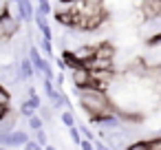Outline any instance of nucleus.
I'll return each mask as SVG.
<instances>
[{
  "mask_svg": "<svg viewBox=\"0 0 161 150\" xmlns=\"http://www.w3.org/2000/svg\"><path fill=\"white\" fill-rule=\"evenodd\" d=\"M27 60H29V62L33 64V69H38V64H40V62H42L44 58H42V53H40V49H38L36 44H31V47L27 49Z\"/></svg>",
  "mask_w": 161,
  "mask_h": 150,
  "instance_id": "obj_12",
  "label": "nucleus"
},
{
  "mask_svg": "<svg viewBox=\"0 0 161 150\" xmlns=\"http://www.w3.org/2000/svg\"><path fill=\"white\" fill-rule=\"evenodd\" d=\"M33 11L40 14V16H47V18H49L53 9H51V3H49V0H38V7H33Z\"/></svg>",
  "mask_w": 161,
  "mask_h": 150,
  "instance_id": "obj_13",
  "label": "nucleus"
},
{
  "mask_svg": "<svg viewBox=\"0 0 161 150\" xmlns=\"http://www.w3.org/2000/svg\"><path fill=\"white\" fill-rule=\"evenodd\" d=\"M0 150H9V148H5V146H0Z\"/></svg>",
  "mask_w": 161,
  "mask_h": 150,
  "instance_id": "obj_28",
  "label": "nucleus"
},
{
  "mask_svg": "<svg viewBox=\"0 0 161 150\" xmlns=\"http://www.w3.org/2000/svg\"><path fill=\"white\" fill-rule=\"evenodd\" d=\"M71 53H73V58H75L77 64H86V62L95 55V44H80V47H75Z\"/></svg>",
  "mask_w": 161,
  "mask_h": 150,
  "instance_id": "obj_8",
  "label": "nucleus"
},
{
  "mask_svg": "<svg viewBox=\"0 0 161 150\" xmlns=\"http://www.w3.org/2000/svg\"><path fill=\"white\" fill-rule=\"evenodd\" d=\"M71 82H73V91L75 88H86V86L93 84V75L84 64H80V66L71 69Z\"/></svg>",
  "mask_w": 161,
  "mask_h": 150,
  "instance_id": "obj_3",
  "label": "nucleus"
},
{
  "mask_svg": "<svg viewBox=\"0 0 161 150\" xmlns=\"http://www.w3.org/2000/svg\"><path fill=\"white\" fill-rule=\"evenodd\" d=\"M73 93L77 95V102H80V106L88 113V117H91V115H102V113L113 110V104H110L106 91H102V88L86 86V88H75Z\"/></svg>",
  "mask_w": 161,
  "mask_h": 150,
  "instance_id": "obj_1",
  "label": "nucleus"
},
{
  "mask_svg": "<svg viewBox=\"0 0 161 150\" xmlns=\"http://www.w3.org/2000/svg\"><path fill=\"white\" fill-rule=\"evenodd\" d=\"M38 49H40V53H42V58L44 60H53L55 58V51H53V42H49V40H38V44H36Z\"/></svg>",
  "mask_w": 161,
  "mask_h": 150,
  "instance_id": "obj_11",
  "label": "nucleus"
},
{
  "mask_svg": "<svg viewBox=\"0 0 161 150\" xmlns=\"http://www.w3.org/2000/svg\"><path fill=\"white\" fill-rule=\"evenodd\" d=\"M29 139H31V135H29L27 130H18V128H14V130L3 139V143H0V146H5V148H22Z\"/></svg>",
  "mask_w": 161,
  "mask_h": 150,
  "instance_id": "obj_4",
  "label": "nucleus"
},
{
  "mask_svg": "<svg viewBox=\"0 0 161 150\" xmlns=\"http://www.w3.org/2000/svg\"><path fill=\"white\" fill-rule=\"evenodd\" d=\"M27 99H29V104H31V108H33V110H38V108L42 106V97H40L38 93H36V95H31V97H27Z\"/></svg>",
  "mask_w": 161,
  "mask_h": 150,
  "instance_id": "obj_22",
  "label": "nucleus"
},
{
  "mask_svg": "<svg viewBox=\"0 0 161 150\" xmlns=\"http://www.w3.org/2000/svg\"><path fill=\"white\" fill-rule=\"evenodd\" d=\"M77 130H80V135H82V139H88V141H95V135H93V130L86 126V124H80L77 126Z\"/></svg>",
  "mask_w": 161,
  "mask_h": 150,
  "instance_id": "obj_20",
  "label": "nucleus"
},
{
  "mask_svg": "<svg viewBox=\"0 0 161 150\" xmlns=\"http://www.w3.org/2000/svg\"><path fill=\"white\" fill-rule=\"evenodd\" d=\"M38 77H40V75H38ZM40 82H42V91H44V95H47V97H51V95L55 93L53 82H51V80H44V77H40Z\"/></svg>",
  "mask_w": 161,
  "mask_h": 150,
  "instance_id": "obj_18",
  "label": "nucleus"
},
{
  "mask_svg": "<svg viewBox=\"0 0 161 150\" xmlns=\"http://www.w3.org/2000/svg\"><path fill=\"white\" fill-rule=\"evenodd\" d=\"M18 0H5V5H16Z\"/></svg>",
  "mask_w": 161,
  "mask_h": 150,
  "instance_id": "obj_27",
  "label": "nucleus"
},
{
  "mask_svg": "<svg viewBox=\"0 0 161 150\" xmlns=\"http://www.w3.org/2000/svg\"><path fill=\"white\" fill-rule=\"evenodd\" d=\"M16 7H18V11H16L18 22H31L33 20V3L31 0H18Z\"/></svg>",
  "mask_w": 161,
  "mask_h": 150,
  "instance_id": "obj_7",
  "label": "nucleus"
},
{
  "mask_svg": "<svg viewBox=\"0 0 161 150\" xmlns=\"http://www.w3.org/2000/svg\"><path fill=\"white\" fill-rule=\"evenodd\" d=\"M27 121H29V128H31V130H40V128H44V121H42L38 115H31V117H27Z\"/></svg>",
  "mask_w": 161,
  "mask_h": 150,
  "instance_id": "obj_19",
  "label": "nucleus"
},
{
  "mask_svg": "<svg viewBox=\"0 0 161 150\" xmlns=\"http://www.w3.org/2000/svg\"><path fill=\"white\" fill-rule=\"evenodd\" d=\"M93 126H99L102 130H117L124 126V121L119 119V115L115 110H108V113H102V115H91L88 117Z\"/></svg>",
  "mask_w": 161,
  "mask_h": 150,
  "instance_id": "obj_2",
  "label": "nucleus"
},
{
  "mask_svg": "<svg viewBox=\"0 0 161 150\" xmlns=\"http://www.w3.org/2000/svg\"><path fill=\"white\" fill-rule=\"evenodd\" d=\"M22 150H42V146H38V143H36L33 139H29V141H27V143L22 146Z\"/></svg>",
  "mask_w": 161,
  "mask_h": 150,
  "instance_id": "obj_23",
  "label": "nucleus"
},
{
  "mask_svg": "<svg viewBox=\"0 0 161 150\" xmlns=\"http://www.w3.org/2000/svg\"><path fill=\"white\" fill-rule=\"evenodd\" d=\"M53 20H55L60 27H64L66 31H77V16H73V14L66 11V9L55 11V14H53Z\"/></svg>",
  "mask_w": 161,
  "mask_h": 150,
  "instance_id": "obj_5",
  "label": "nucleus"
},
{
  "mask_svg": "<svg viewBox=\"0 0 161 150\" xmlns=\"http://www.w3.org/2000/svg\"><path fill=\"white\" fill-rule=\"evenodd\" d=\"M0 80H3L7 86H18V73H16V64H3L0 66Z\"/></svg>",
  "mask_w": 161,
  "mask_h": 150,
  "instance_id": "obj_9",
  "label": "nucleus"
},
{
  "mask_svg": "<svg viewBox=\"0 0 161 150\" xmlns=\"http://www.w3.org/2000/svg\"><path fill=\"white\" fill-rule=\"evenodd\" d=\"M33 132H36V135H33V141H36L38 146H42V148H44V146L49 143V135H47V130H44V128H40V130H33Z\"/></svg>",
  "mask_w": 161,
  "mask_h": 150,
  "instance_id": "obj_16",
  "label": "nucleus"
},
{
  "mask_svg": "<svg viewBox=\"0 0 161 150\" xmlns=\"http://www.w3.org/2000/svg\"><path fill=\"white\" fill-rule=\"evenodd\" d=\"M18 115H22L25 119H27V117H31V115H36V110L31 108L29 99H22V102H20V106H18Z\"/></svg>",
  "mask_w": 161,
  "mask_h": 150,
  "instance_id": "obj_14",
  "label": "nucleus"
},
{
  "mask_svg": "<svg viewBox=\"0 0 161 150\" xmlns=\"http://www.w3.org/2000/svg\"><path fill=\"white\" fill-rule=\"evenodd\" d=\"M36 93H38V88L29 84V86H27V97H31V95H36Z\"/></svg>",
  "mask_w": 161,
  "mask_h": 150,
  "instance_id": "obj_25",
  "label": "nucleus"
},
{
  "mask_svg": "<svg viewBox=\"0 0 161 150\" xmlns=\"http://www.w3.org/2000/svg\"><path fill=\"white\" fill-rule=\"evenodd\" d=\"M42 150H58V148H55V146H49V143H47V146H44Z\"/></svg>",
  "mask_w": 161,
  "mask_h": 150,
  "instance_id": "obj_26",
  "label": "nucleus"
},
{
  "mask_svg": "<svg viewBox=\"0 0 161 150\" xmlns=\"http://www.w3.org/2000/svg\"><path fill=\"white\" fill-rule=\"evenodd\" d=\"M69 135H71V141H73L75 146H80V141H82V135H80V130H77V126H73V128H69Z\"/></svg>",
  "mask_w": 161,
  "mask_h": 150,
  "instance_id": "obj_21",
  "label": "nucleus"
},
{
  "mask_svg": "<svg viewBox=\"0 0 161 150\" xmlns=\"http://www.w3.org/2000/svg\"><path fill=\"white\" fill-rule=\"evenodd\" d=\"M38 110H40V115H38V117H40L44 124H51V121H53V108H51V106H44V104H42Z\"/></svg>",
  "mask_w": 161,
  "mask_h": 150,
  "instance_id": "obj_15",
  "label": "nucleus"
},
{
  "mask_svg": "<svg viewBox=\"0 0 161 150\" xmlns=\"http://www.w3.org/2000/svg\"><path fill=\"white\" fill-rule=\"evenodd\" d=\"M60 121H62V124H64L66 128H73V126L77 124V121H75V115H73L71 110H64V113L60 115Z\"/></svg>",
  "mask_w": 161,
  "mask_h": 150,
  "instance_id": "obj_17",
  "label": "nucleus"
},
{
  "mask_svg": "<svg viewBox=\"0 0 161 150\" xmlns=\"http://www.w3.org/2000/svg\"><path fill=\"white\" fill-rule=\"evenodd\" d=\"M93 58H102V60H113L115 58V47L110 42H99L95 44V55Z\"/></svg>",
  "mask_w": 161,
  "mask_h": 150,
  "instance_id": "obj_10",
  "label": "nucleus"
},
{
  "mask_svg": "<svg viewBox=\"0 0 161 150\" xmlns=\"http://www.w3.org/2000/svg\"><path fill=\"white\" fill-rule=\"evenodd\" d=\"M16 73H18V80H20V82H29V80L36 77V69H33V64L27 60V55L18 60V64H16Z\"/></svg>",
  "mask_w": 161,
  "mask_h": 150,
  "instance_id": "obj_6",
  "label": "nucleus"
},
{
  "mask_svg": "<svg viewBox=\"0 0 161 150\" xmlns=\"http://www.w3.org/2000/svg\"><path fill=\"white\" fill-rule=\"evenodd\" d=\"M80 150H95V148H93V141L82 139V141H80Z\"/></svg>",
  "mask_w": 161,
  "mask_h": 150,
  "instance_id": "obj_24",
  "label": "nucleus"
}]
</instances>
